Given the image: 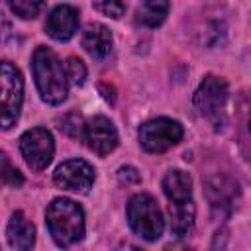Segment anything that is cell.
<instances>
[{"label": "cell", "mask_w": 251, "mask_h": 251, "mask_svg": "<svg viewBox=\"0 0 251 251\" xmlns=\"http://www.w3.org/2000/svg\"><path fill=\"white\" fill-rule=\"evenodd\" d=\"M31 71L35 78V86L43 102L57 106L67 98L69 78L63 63L49 47H37L31 59Z\"/></svg>", "instance_id": "obj_1"}, {"label": "cell", "mask_w": 251, "mask_h": 251, "mask_svg": "<svg viewBox=\"0 0 251 251\" xmlns=\"http://www.w3.org/2000/svg\"><path fill=\"white\" fill-rule=\"evenodd\" d=\"M45 222L59 247H71L84 237V212L69 198H55L45 210Z\"/></svg>", "instance_id": "obj_2"}, {"label": "cell", "mask_w": 251, "mask_h": 251, "mask_svg": "<svg viewBox=\"0 0 251 251\" xmlns=\"http://www.w3.org/2000/svg\"><path fill=\"white\" fill-rule=\"evenodd\" d=\"M127 224L145 241H155L165 229V220L157 200L147 192H137L127 202Z\"/></svg>", "instance_id": "obj_3"}, {"label": "cell", "mask_w": 251, "mask_h": 251, "mask_svg": "<svg viewBox=\"0 0 251 251\" xmlns=\"http://www.w3.org/2000/svg\"><path fill=\"white\" fill-rule=\"evenodd\" d=\"M226 104L227 82L214 75L204 76L194 92V108L198 110V114L214 127H222L226 122Z\"/></svg>", "instance_id": "obj_4"}, {"label": "cell", "mask_w": 251, "mask_h": 251, "mask_svg": "<svg viewBox=\"0 0 251 251\" xmlns=\"http://www.w3.org/2000/svg\"><path fill=\"white\" fill-rule=\"evenodd\" d=\"M184 135L182 126L171 118H155L139 127V143L149 153H163L176 145Z\"/></svg>", "instance_id": "obj_5"}, {"label": "cell", "mask_w": 251, "mask_h": 251, "mask_svg": "<svg viewBox=\"0 0 251 251\" xmlns=\"http://www.w3.org/2000/svg\"><path fill=\"white\" fill-rule=\"evenodd\" d=\"M20 151L25 165L33 171H43L53 161L55 155V141L49 129L45 127H31L22 133L20 137Z\"/></svg>", "instance_id": "obj_6"}, {"label": "cell", "mask_w": 251, "mask_h": 251, "mask_svg": "<svg viewBox=\"0 0 251 251\" xmlns=\"http://www.w3.org/2000/svg\"><path fill=\"white\" fill-rule=\"evenodd\" d=\"M2 127L10 129L22 112L24 102V78L22 73L10 63H2Z\"/></svg>", "instance_id": "obj_7"}, {"label": "cell", "mask_w": 251, "mask_h": 251, "mask_svg": "<svg viewBox=\"0 0 251 251\" xmlns=\"http://www.w3.org/2000/svg\"><path fill=\"white\" fill-rule=\"evenodd\" d=\"M94 178L96 173L92 165L86 163L84 159H69L61 163L53 173L55 184L63 190H73V192H88L90 186L94 184Z\"/></svg>", "instance_id": "obj_8"}, {"label": "cell", "mask_w": 251, "mask_h": 251, "mask_svg": "<svg viewBox=\"0 0 251 251\" xmlns=\"http://www.w3.org/2000/svg\"><path fill=\"white\" fill-rule=\"evenodd\" d=\"M82 137L90 151L104 157L118 147V131L106 116H94L84 124Z\"/></svg>", "instance_id": "obj_9"}, {"label": "cell", "mask_w": 251, "mask_h": 251, "mask_svg": "<svg viewBox=\"0 0 251 251\" xmlns=\"http://www.w3.org/2000/svg\"><path fill=\"white\" fill-rule=\"evenodd\" d=\"M45 29L55 41L71 39L78 29V10L75 6H71V4L55 6L47 16Z\"/></svg>", "instance_id": "obj_10"}, {"label": "cell", "mask_w": 251, "mask_h": 251, "mask_svg": "<svg viewBox=\"0 0 251 251\" xmlns=\"http://www.w3.org/2000/svg\"><path fill=\"white\" fill-rule=\"evenodd\" d=\"M82 47L84 51L92 57V59H106L112 51V45H114V39H112V33L110 29L104 25V24H88L82 31Z\"/></svg>", "instance_id": "obj_11"}, {"label": "cell", "mask_w": 251, "mask_h": 251, "mask_svg": "<svg viewBox=\"0 0 251 251\" xmlns=\"http://www.w3.org/2000/svg\"><path fill=\"white\" fill-rule=\"evenodd\" d=\"M6 237H8V243L12 249L27 251L35 243V227L25 218L24 212H14L8 222V227H6Z\"/></svg>", "instance_id": "obj_12"}, {"label": "cell", "mask_w": 251, "mask_h": 251, "mask_svg": "<svg viewBox=\"0 0 251 251\" xmlns=\"http://www.w3.org/2000/svg\"><path fill=\"white\" fill-rule=\"evenodd\" d=\"M163 192L171 204L192 200V178L184 171H169L163 178Z\"/></svg>", "instance_id": "obj_13"}, {"label": "cell", "mask_w": 251, "mask_h": 251, "mask_svg": "<svg viewBox=\"0 0 251 251\" xmlns=\"http://www.w3.org/2000/svg\"><path fill=\"white\" fill-rule=\"evenodd\" d=\"M169 0H143L135 10V22L143 27H157L167 20Z\"/></svg>", "instance_id": "obj_14"}, {"label": "cell", "mask_w": 251, "mask_h": 251, "mask_svg": "<svg viewBox=\"0 0 251 251\" xmlns=\"http://www.w3.org/2000/svg\"><path fill=\"white\" fill-rule=\"evenodd\" d=\"M169 216H171V231L178 237L186 235L192 226H194V218H196V208L194 202H180V204H171L169 202Z\"/></svg>", "instance_id": "obj_15"}, {"label": "cell", "mask_w": 251, "mask_h": 251, "mask_svg": "<svg viewBox=\"0 0 251 251\" xmlns=\"http://www.w3.org/2000/svg\"><path fill=\"white\" fill-rule=\"evenodd\" d=\"M10 4V10L22 18V20H33L41 14L45 2L43 0H8Z\"/></svg>", "instance_id": "obj_16"}, {"label": "cell", "mask_w": 251, "mask_h": 251, "mask_svg": "<svg viewBox=\"0 0 251 251\" xmlns=\"http://www.w3.org/2000/svg\"><path fill=\"white\" fill-rule=\"evenodd\" d=\"M65 71H67V78L73 86H80L86 78V67L78 57H69L65 63Z\"/></svg>", "instance_id": "obj_17"}, {"label": "cell", "mask_w": 251, "mask_h": 251, "mask_svg": "<svg viewBox=\"0 0 251 251\" xmlns=\"http://www.w3.org/2000/svg\"><path fill=\"white\" fill-rule=\"evenodd\" d=\"M94 8L104 16L118 20L126 12V0H94Z\"/></svg>", "instance_id": "obj_18"}, {"label": "cell", "mask_w": 251, "mask_h": 251, "mask_svg": "<svg viewBox=\"0 0 251 251\" xmlns=\"http://www.w3.org/2000/svg\"><path fill=\"white\" fill-rule=\"evenodd\" d=\"M2 180H4V184L12 186V188H18L24 184V176L20 175V171L16 167H12V163L8 161L6 155H2Z\"/></svg>", "instance_id": "obj_19"}, {"label": "cell", "mask_w": 251, "mask_h": 251, "mask_svg": "<svg viewBox=\"0 0 251 251\" xmlns=\"http://www.w3.org/2000/svg\"><path fill=\"white\" fill-rule=\"evenodd\" d=\"M249 129H251V116H249Z\"/></svg>", "instance_id": "obj_20"}]
</instances>
